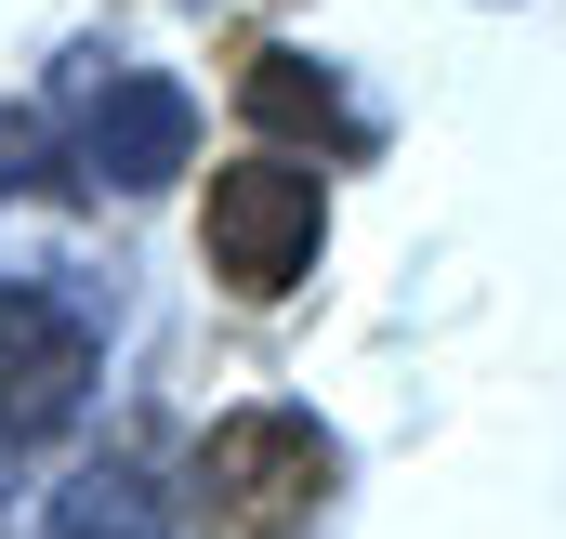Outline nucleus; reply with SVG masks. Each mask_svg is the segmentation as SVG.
<instances>
[{
  "instance_id": "1",
  "label": "nucleus",
  "mask_w": 566,
  "mask_h": 539,
  "mask_svg": "<svg viewBox=\"0 0 566 539\" xmlns=\"http://www.w3.org/2000/svg\"><path fill=\"white\" fill-rule=\"evenodd\" d=\"M329 474H343V447L303 408H224L198 434V500H211V527H238V539H290L329 500Z\"/></svg>"
},
{
  "instance_id": "2",
  "label": "nucleus",
  "mask_w": 566,
  "mask_h": 539,
  "mask_svg": "<svg viewBox=\"0 0 566 539\" xmlns=\"http://www.w3.org/2000/svg\"><path fill=\"white\" fill-rule=\"evenodd\" d=\"M316 224H329V198H316L303 158H238V171H211L198 251H211V276H224L238 303H277L290 276L316 264Z\"/></svg>"
},
{
  "instance_id": "3",
  "label": "nucleus",
  "mask_w": 566,
  "mask_h": 539,
  "mask_svg": "<svg viewBox=\"0 0 566 539\" xmlns=\"http://www.w3.org/2000/svg\"><path fill=\"white\" fill-rule=\"evenodd\" d=\"M93 316L53 289H0V461H40L93 408Z\"/></svg>"
},
{
  "instance_id": "4",
  "label": "nucleus",
  "mask_w": 566,
  "mask_h": 539,
  "mask_svg": "<svg viewBox=\"0 0 566 539\" xmlns=\"http://www.w3.org/2000/svg\"><path fill=\"white\" fill-rule=\"evenodd\" d=\"M185 158H198V93L158 80V66H119V80L93 93V119H80V171L119 184V198H145V184H171Z\"/></svg>"
},
{
  "instance_id": "5",
  "label": "nucleus",
  "mask_w": 566,
  "mask_h": 539,
  "mask_svg": "<svg viewBox=\"0 0 566 539\" xmlns=\"http://www.w3.org/2000/svg\"><path fill=\"white\" fill-rule=\"evenodd\" d=\"M238 106L264 119L277 145H329V158H369V119H356V93L316 66V53H290V40H251L238 53Z\"/></svg>"
},
{
  "instance_id": "6",
  "label": "nucleus",
  "mask_w": 566,
  "mask_h": 539,
  "mask_svg": "<svg viewBox=\"0 0 566 539\" xmlns=\"http://www.w3.org/2000/svg\"><path fill=\"white\" fill-rule=\"evenodd\" d=\"M53 539H171V527H158V500H145L133 474H93V487L53 514Z\"/></svg>"
}]
</instances>
